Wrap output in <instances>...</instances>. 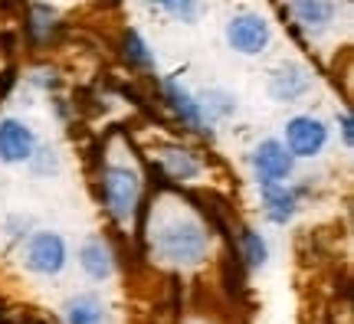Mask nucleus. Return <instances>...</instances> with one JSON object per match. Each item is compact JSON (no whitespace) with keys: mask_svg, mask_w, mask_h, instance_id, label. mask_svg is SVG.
Instances as JSON below:
<instances>
[{"mask_svg":"<svg viewBox=\"0 0 354 324\" xmlns=\"http://www.w3.org/2000/svg\"><path fill=\"white\" fill-rule=\"evenodd\" d=\"M207 246H210V239L203 233V226L194 223L190 216L167 220V223L158 229V236H154L158 256L167 262H174V265H194V262H201L203 256H207Z\"/></svg>","mask_w":354,"mask_h":324,"instance_id":"1","label":"nucleus"},{"mask_svg":"<svg viewBox=\"0 0 354 324\" xmlns=\"http://www.w3.org/2000/svg\"><path fill=\"white\" fill-rule=\"evenodd\" d=\"M102 190H105V203L118 220H128L135 213L138 203V177L131 174L128 167H109L102 177Z\"/></svg>","mask_w":354,"mask_h":324,"instance_id":"2","label":"nucleus"},{"mask_svg":"<svg viewBox=\"0 0 354 324\" xmlns=\"http://www.w3.org/2000/svg\"><path fill=\"white\" fill-rule=\"evenodd\" d=\"M227 39L230 46L243 56H256V53H263L269 46V23H266L263 17H256V13H240V17H233L227 26Z\"/></svg>","mask_w":354,"mask_h":324,"instance_id":"3","label":"nucleus"},{"mask_svg":"<svg viewBox=\"0 0 354 324\" xmlns=\"http://www.w3.org/2000/svg\"><path fill=\"white\" fill-rule=\"evenodd\" d=\"M328 141V128L312 115H299L286 125V148L292 158H315Z\"/></svg>","mask_w":354,"mask_h":324,"instance_id":"4","label":"nucleus"},{"mask_svg":"<svg viewBox=\"0 0 354 324\" xmlns=\"http://www.w3.org/2000/svg\"><path fill=\"white\" fill-rule=\"evenodd\" d=\"M253 167L259 184H279L292 174V154L282 141H263L253 151Z\"/></svg>","mask_w":354,"mask_h":324,"instance_id":"5","label":"nucleus"},{"mask_svg":"<svg viewBox=\"0 0 354 324\" xmlns=\"http://www.w3.org/2000/svg\"><path fill=\"white\" fill-rule=\"evenodd\" d=\"M33 148H37V137L24 122H17V118H3L0 122V161L3 164L30 161Z\"/></svg>","mask_w":354,"mask_h":324,"instance_id":"6","label":"nucleus"},{"mask_svg":"<svg viewBox=\"0 0 354 324\" xmlns=\"http://www.w3.org/2000/svg\"><path fill=\"white\" fill-rule=\"evenodd\" d=\"M63 262H66V246L56 233H39V236H33L30 252H26V265H30L33 272L56 275L63 269Z\"/></svg>","mask_w":354,"mask_h":324,"instance_id":"7","label":"nucleus"},{"mask_svg":"<svg viewBox=\"0 0 354 324\" xmlns=\"http://www.w3.org/2000/svg\"><path fill=\"white\" fill-rule=\"evenodd\" d=\"M289 13L292 20L302 26L305 33H325L331 23H335V0H289Z\"/></svg>","mask_w":354,"mask_h":324,"instance_id":"8","label":"nucleus"},{"mask_svg":"<svg viewBox=\"0 0 354 324\" xmlns=\"http://www.w3.org/2000/svg\"><path fill=\"white\" fill-rule=\"evenodd\" d=\"M308 86H312V75L305 73L302 66H282V69L269 75V95L276 102L299 99V95L308 92Z\"/></svg>","mask_w":354,"mask_h":324,"instance_id":"9","label":"nucleus"},{"mask_svg":"<svg viewBox=\"0 0 354 324\" xmlns=\"http://www.w3.org/2000/svg\"><path fill=\"white\" fill-rule=\"evenodd\" d=\"M167 99L171 108L177 112V118L190 128V131H203V115H201V102L190 99V92L180 82H167Z\"/></svg>","mask_w":354,"mask_h":324,"instance_id":"10","label":"nucleus"},{"mask_svg":"<svg viewBox=\"0 0 354 324\" xmlns=\"http://www.w3.org/2000/svg\"><path fill=\"white\" fill-rule=\"evenodd\" d=\"M263 207L272 223H286L295 213V193L286 190L282 184H263Z\"/></svg>","mask_w":354,"mask_h":324,"instance_id":"11","label":"nucleus"},{"mask_svg":"<svg viewBox=\"0 0 354 324\" xmlns=\"http://www.w3.org/2000/svg\"><path fill=\"white\" fill-rule=\"evenodd\" d=\"M82 269H86L92 278H109L112 275V252L102 239H88L82 246Z\"/></svg>","mask_w":354,"mask_h":324,"instance_id":"12","label":"nucleus"},{"mask_svg":"<svg viewBox=\"0 0 354 324\" xmlns=\"http://www.w3.org/2000/svg\"><path fill=\"white\" fill-rule=\"evenodd\" d=\"M66 321L69 324H102L105 321V314H102V305L95 298H88V295H82V298L69 301L66 305Z\"/></svg>","mask_w":354,"mask_h":324,"instance_id":"13","label":"nucleus"},{"mask_svg":"<svg viewBox=\"0 0 354 324\" xmlns=\"http://www.w3.org/2000/svg\"><path fill=\"white\" fill-rule=\"evenodd\" d=\"M165 164H167V171H171V174H174L177 180H190V177L201 174V164L194 161L187 151L167 148V151H165Z\"/></svg>","mask_w":354,"mask_h":324,"instance_id":"14","label":"nucleus"},{"mask_svg":"<svg viewBox=\"0 0 354 324\" xmlns=\"http://www.w3.org/2000/svg\"><path fill=\"white\" fill-rule=\"evenodd\" d=\"M151 3L165 7V10L171 13V17L184 20V23H190V20L197 17V0H151Z\"/></svg>","mask_w":354,"mask_h":324,"instance_id":"15","label":"nucleus"},{"mask_svg":"<svg viewBox=\"0 0 354 324\" xmlns=\"http://www.w3.org/2000/svg\"><path fill=\"white\" fill-rule=\"evenodd\" d=\"M125 46H128L125 56L131 59V63H138V66H151V63H154L151 53H148V46H145V39H141L138 33H135V30L128 33V43H125Z\"/></svg>","mask_w":354,"mask_h":324,"instance_id":"16","label":"nucleus"},{"mask_svg":"<svg viewBox=\"0 0 354 324\" xmlns=\"http://www.w3.org/2000/svg\"><path fill=\"white\" fill-rule=\"evenodd\" d=\"M53 20H56V13H53L50 7H37V10H33V23H30L33 37H37V39L46 37V33L53 30Z\"/></svg>","mask_w":354,"mask_h":324,"instance_id":"17","label":"nucleus"},{"mask_svg":"<svg viewBox=\"0 0 354 324\" xmlns=\"http://www.w3.org/2000/svg\"><path fill=\"white\" fill-rule=\"evenodd\" d=\"M243 246H246V259L253 262V265H263L266 262V242L259 233H246L243 236Z\"/></svg>","mask_w":354,"mask_h":324,"instance_id":"18","label":"nucleus"},{"mask_svg":"<svg viewBox=\"0 0 354 324\" xmlns=\"http://www.w3.org/2000/svg\"><path fill=\"white\" fill-rule=\"evenodd\" d=\"M207 112H214V115H230L236 105H233V99H230L227 92H207Z\"/></svg>","mask_w":354,"mask_h":324,"instance_id":"19","label":"nucleus"},{"mask_svg":"<svg viewBox=\"0 0 354 324\" xmlns=\"http://www.w3.org/2000/svg\"><path fill=\"white\" fill-rule=\"evenodd\" d=\"M342 131H344V144H351V115H342Z\"/></svg>","mask_w":354,"mask_h":324,"instance_id":"20","label":"nucleus"}]
</instances>
